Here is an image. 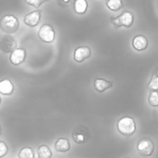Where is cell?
<instances>
[{
    "label": "cell",
    "mask_w": 158,
    "mask_h": 158,
    "mask_svg": "<svg viewBox=\"0 0 158 158\" xmlns=\"http://www.w3.org/2000/svg\"><path fill=\"white\" fill-rule=\"evenodd\" d=\"M20 23L16 16L7 14L0 19V29L7 35H12L19 29Z\"/></svg>",
    "instance_id": "obj_1"
},
{
    "label": "cell",
    "mask_w": 158,
    "mask_h": 158,
    "mask_svg": "<svg viewBox=\"0 0 158 158\" xmlns=\"http://www.w3.org/2000/svg\"><path fill=\"white\" fill-rule=\"evenodd\" d=\"M136 122L130 116H124L117 122V130L121 135L125 137L132 136L136 132Z\"/></svg>",
    "instance_id": "obj_2"
},
{
    "label": "cell",
    "mask_w": 158,
    "mask_h": 158,
    "mask_svg": "<svg viewBox=\"0 0 158 158\" xmlns=\"http://www.w3.org/2000/svg\"><path fill=\"white\" fill-rule=\"evenodd\" d=\"M111 23L116 28L119 27L129 28L132 26L134 23V16L130 11H124L117 17H112Z\"/></svg>",
    "instance_id": "obj_3"
},
{
    "label": "cell",
    "mask_w": 158,
    "mask_h": 158,
    "mask_svg": "<svg viewBox=\"0 0 158 158\" xmlns=\"http://www.w3.org/2000/svg\"><path fill=\"white\" fill-rule=\"evenodd\" d=\"M137 152L144 157H150L154 152V143L150 139H141L137 144Z\"/></svg>",
    "instance_id": "obj_4"
},
{
    "label": "cell",
    "mask_w": 158,
    "mask_h": 158,
    "mask_svg": "<svg viewBox=\"0 0 158 158\" xmlns=\"http://www.w3.org/2000/svg\"><path fill=\"white\" fill-rule=\"evenodd\" d=\"M39 39L45 43H52L55 40V31L49 24H43L37 33Z\"/></svg>",
    "instance_id": "obj_5"
},
{
    "label": "cell",
    "mask_w": 158,
    "mask_h": 158,
    "mask_svg": "<svg viewBox=\"0 0 158 158\" xmlns=\"http://www.w3.org/2000/svg\"><path fill=\"white\" fill-rule=\"evenodd\" d=\"M73 139L75 143L77 144H82V143H86L89 138H90V134L89 129L86 127L80 126V127H77L73 132Z\"/></svg>",
    "instance_id": "obj_6"
},
{
    "label": "cell",
    "mask_w": 158,
    "mask_h": 158,
    "mask_svg": "<svg viewBox=\"0 0 158 158\" xmlns=\"http://www.w3.org/2000/svg\"><path fill=\"white\" fill-rule=\"evenodd\" d=\"M17 48V41L10 35H4L0 40V49L4 53H11Z\"/></svg>",
    "instance_id": "obj_7"
},
{
    "label": "cell",
    "mask_w": 158,
    "mask_h": 158,
    "mask_svg": "<svg viewBox=\"0 0 158 158\" xmlns=\"http://www.w3.org/2000/svg\"><path fill=\"white\" fill-rule=\"evenodd\" d=\"M91 56V49L89 47H79L73 51V60L76 62H82Z\"/></svg>",
    "instance_id": "obj_8"
},
{
    "label": "cell",
    "mask_w": 158,
    "mask_h": 158,
    "mask_svg": "<svg viewBox=\"0 0 158 158\" xmlns=\"http://www.w3.org/2000/svg\"><path fill=\"white\" fill-rule=\"evenodd\" d=\"M26 51L23 48H16L14 49L10 56V61L13 65H20L25 60Z\"/></svg>",
    "instance_id": "obj_9"
},
{
    "label": "cell",
    "mask_w": 158,
    "mask_h": 158,
    "mask_svg": "<svg viewBox=\"0 0 158 158\" xmlns=\"http://www.w3.org/2000/svg\"><path fill=\"white\" fill-rule=\"evenodd\" d=\"M41 19V12L39 10H34L24 16V23L29 27H35L38 25Z\"/></svg>",
    "instance_id": "obj_10"
},
{
    "label": "cell",
    "mask_w": 158,
    "mask_h": 158,
    "mask_svg": "<svg viewBox=\"0 0 158 158\" xmlns=\"http://www.w3.org/2000/svg\"><path fill=\"white\" fill-rule=\"evenodd\" d=\"M132 47L137 51H143L148 48V39L142 35H138L132 39Z\"/></svg>",
    "instance_id": "obj_11"
},
{
    "label": "cell",
    "mask_w": 158,
    "mask_h": 158,
    "mask_svg": "<svg viewBox=\"0 0 158 158\" xmlns=\"http://www.w3.org/2000/svg\"><path fill=\"white\" fill-rule=\"evenodd\" d=\"M112 87H113V82L105 80V79L102 78H97L94 81V88L100 93L104 92L105 90L111 89Z\"/></svg>",
    "instance_id": "obj_12"
},
{
    "label": "cell",
    "mask_w": 158,
    "mask_h": 158,
    "mask_svg": "<svg viewBox=\"0 0 158 158\" xmlns=\"http://www.w3.org/2000/svg\"><path fill=\"white\" fill-rule=\"evenodd\" d=\"M14 90V86L10 79H3L0 81V93L2 95H11Z\"/></svg>",
    "instance_id": "obj_13"
},
{
    "label": "cell",
    "mask_w": 158,
    "mask_h": 158,
    "mask_svg": "<svg viewBox=\"0 0 158 158\" xmlns=\"http://www.w3.org/2000/svg\"><path fill=\"white\" fill-rule=\"evenodd\" d=\"M89 9V3L87 0H75L73 3V10L77 14H85Z\"/></svg>",
    "instance_id": "obj_14"
},
{
    "label": "cell",
    "mask_w": 158,
    "mask_h": 158,
    "mask_svg": "<svg viewBox=\"0 0 158 158\" xmlns=\"http://www.w3.org/2000/svg\"><path fill=\"white\" fill-rule=\"evenodd\" d=\"M70 148H71V145H70V141L68 139L60 138V139H58L57 141L55 142V150L57 152H66L70 150Z\"/></svg>",
    "instance_id": "obj_15"
},
{
    "label": "cell",
    "mask_w": 158,
    "mask_h": 158,
    "mask_svg": "<svg viewBox=\"0 0 158 158\" xmlns=\"http://www.w3.org/2000/svg\"><path fill=\"white\" fill-rule=\"evenodd\" d=\"M38 158H51L52 152L48 145H40L37 148Z\"/></svg>",
    "instance_id": "obj_16"
},
{
    "label": "cell",
    "mask_w": 158,
    "mask_h": 158,
    "mask_svg": "<svg viewBox=\"0 0 158 158\" xmlns=\"http://www.w3.org/2000/svg\"><path fill=\"white\" fill-rule=\"evenodd\" d=\"M106 7L112 11H118L123 8L122 0H107Z\"/></svg>",
    "instance_id": "obj_17"
},
{
    "label": "cell",
    "mask_w": 158,
    "mask_h": 158,
    "mask_svg": "<svg viewBox=\"0 0 158 158\" xmlns=\"http://www.w3.org/2000/svg\"><path fill=\"white\" fill-rule=\"evenodd\" d=\"M19 158H35V152L30 147H23L18 153Z\"/></svg>",
    "instance_id": "obj_18"
},
{
    "label": "cell",
    "mask_w": 158,
    "mask_h": 158,
    "mask_svg": "<svg viewBox=\"0 0 158 158\" xmlns=\"http://www.w3.org/2000/svg\"><path fill=\"white\" fill-rule=\"evenodd\" d=\"M149 105L152 108L158 107V91H151L148 97Z\"/></svg>",
    "instance_id": "obj_19"
},
{
    "label": "cell",
    "mask_w": 158,
    "mask_h": 158,
    "mask_svg": "<svg viewBox=\"0 0 158 158\" xmlns=\"http://www.w3.org/2000/svg\"><path fill=\"white\" fill-rule=\"evenodd\" d=\"M148 89L152 91H158V75L153 73L148 84Z\"/></svg>",
    "instance_id": "obj_20"
},
{
    "label": "cell",
    "mask_w": 158,
    "mask_h": 158,
    "mask_svg": "<svg viewBox=\"0 0 158 158\" xmlns=\"http://www.w3.org/2000/svg\"><path fill=\"white\" fill-rule=\"evenodd\" d=\"M48 1V0H25V3L31 7L38 9L39 7H41L44 3H46Z\"/></svg>",
    "instance_id": "obj_21"
},
{
    "label": "cell",
    "mask_w": 158,
    "mask_h": 158,
    "mask_svg": "<svg viewBox=\"0 0 158 158\" xmlns=\"http://www.w3.org/2000/svg\"><path fill=\"white\" fill-rule=\"evenodd\" d=\"M9 152V148L7 146V144L3 141V140H0V158L4 157Z\"/></svg>",
    "instance_id": "obj_22"
},
{
    "label": "cell",
    "mask_w": 158,
    "mask_h": 158,
    "mask_svg": "<svg viewBox=\"0 0 158 158\" xmlns=\"http://www.w3.org/2000/svg\"><path fill=\"white\" fill-rule=\"evenodd\" d=\"M70 1H71V0H58L59 4L61 5V6H66L67 4H69Z\"/></svg>",
    "instance_id": "obj_23"
},
{
    "label": "cell",
    "mask_w": 158,
    "mask_h": 158,
    "mask_svg": "<svg viewBox=\"0 0 158 158\" xmlns=\"http://www.w3.org/2000/svg\"><path fill=\"white\" fill-rule=\"evenodd\" d=\"M1 131H2V130H1V126H0V133H1Z\"/></svg>",
    "instance_id": "obj_24"
},
{
    "label": "cell",
    "mask_w": 158,
    "mask_h": 158,
    "mask_svg": "<svg viewBox=\"0 0 158 158\" xmlns=\"http://www.w3.org/2000/svg\"><path fill=\"white\" fill-rule=\"evenodd\" d=\"M0 103H1V98H0Z\"/></svg>",
    "instance_id": "obj_25"
},
{
    "label": "cell",
    "mask_w": 158,
    "mask_h": 158,
    "mask_svg": "<svg viewBox=\"0 0 158 158\" xmlns=\"http://www.w3.org/2000/svg\"><path fill=\"white\" fill-rule=\"evenodd\" d=\"M126 158H130V157H126Z\"/></svg>",
    "instance_id": "obj_26"
}]
</instances>
